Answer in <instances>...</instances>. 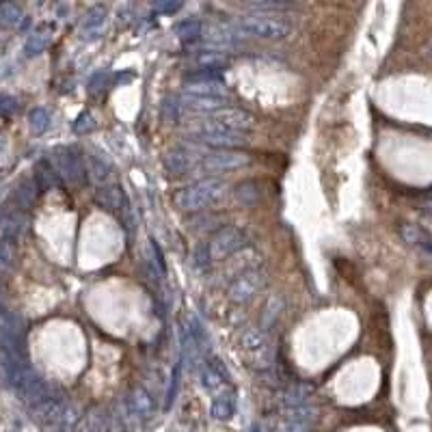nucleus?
Listing matches in <instances>:
<instances>
[{
	"instance_id": "2",
	"label": "nucleus",
	"mask_w": 432,
	"mask_h": 432,
	"mask_svg": "<svg viewBox=\"0 0 432 432\" xmlns=\"http://www.w3.org/2000/svg\"><path fill=\"white\" fill-rule=\"evenodd\" d=\"M240 350L244 361L255 369H268L274 363L277 350L264 329H247L240 335Z\"/></svg>"
},
{
	"instance_id": "11",
	"label": "nucleus",
	"mask_w": 432,
	"mask_h": 432,
	"mask_svg": "<svg viewBox=\"0 0 432 432\" xmlns=\"http://www.w3.org/2000/svg\"><path fill=\"white\" fill-rule=\"evenodd\" d=\"M95 201L97 206H102L110 212H119L122 216H126L128 219V214H130V203H128V197H126V192L122 186H117V184H102L100 188L95 190Z\"/></svg>"
},
{
	"instance_id": "16",
	"label": "nucleus",
	"mask_w": 432,
	"mask_h": 432,
	"mask_svg": "<svg viewBox=\"0 0 432 432\" xmlns=\"http://www.w3.org/2000/svg\"><path fill=\"white\" fill-rule=\"evenodd\" d=\"M24 320L17 316L15 311L0 305V338H11V340H22L24 335Z\"/></svg>"
},
{
	"instance_id": "4",
	"label": "nucleus",
	"mask_w": 432,
	"mask_h": 432,
	"mask_svg": "<svg viewBox=\"0 0 432 432\" xmlns=\"http://www.w3.org/2000/svg\"><path fill=\"white\" fill-rule=\"evenodd\" d=\"M238 31L242 35L262 37V39H283L290 35L292 26L281 17L272 15H244L238 19Z\"/></svg>"
},
{
	"instance_id": "23",
	"label": "nucleus",
	"mask_w": 432,
	"mask_h": 432,
	"mask_svg": "<svg viewBox=\"0 0 432 432\" xmlns=\"http://www.w3.org/2000/svg\"><path fill=\"white\" fill-rule=\"evenodd\" d=\"M233 197H235V201H238L240 206L251 208V206H258L260 203L262 192H260V188H258V184H255V182H242V184L235 186Z\"/></svg>"
},
{
	"instance_id": "26",
	"label": "nucleus",
	"mask_w": 432,
	"mask_h": 432,
	"mask_svg": "<svg viewBox=\"0 0 432 432\" xmlns=\"http://www.w3.org/2000/svg\"><path fill=\"white\" fill-rule=\"evenodd\" d=\"M52 42V33L46 28V31H35L28 39H26V46H24V54L26 56H37L42 54Z\"/></svg>"
},
{
	"instance_id": "33",
	"label": "nucleus",
	"mask_w": 432,
	"mask_h": 432,
	"mask_svg": "<svg viewBox=\"0 0 432 432\" xmlns=\"http://www.w3.org/2000/svg\"><path fill=\"white\" fill-rule=\"evenodd\" d=\"M197 63L201 67H214V69H221L225 63H227V56L221 54V52H203L197 56Z\"/></svg>"
},
{
	"instance_id": "38",
	"label": "nucleus",
	"mask_w": 432,
	"mask_h": 432,
	"mask_svg": "<svg viewBox=\"0 0 432 432\" xmlns=\"http://www.w3.org/2000/svg\"><path fill=\"white\" fill-rule=\"evenodd\" d=\"M95 126H97V124H95V119H93V115H91V113H83V115L76 119L74 130H76L78 134H85V132L95 130Z\"/></svg>"
},
{
	"instance_id": "13",
	"label": "nucleus",
	"mask_w": 432,
	"mask_h": 432,
	"mask_svg": "<svg viewBox=\"0 0 432 432\" xmlns=\"http://www.w3.org/2000/svg\"><path fill=\"white\" fill-rule=\"evenodd\" d=\"M128 406L132 410V415L141 417V419H149L156 413V402L151 398V394L143 387H134L128 396Z\"/></svg>"
},
{
	"instance_id": "40",
	"label": "nucleus",
	"mask_w": 432,
	"mask_h": 432,
	"mask_svg": "<svg viewBox=\"0 0 432 432\" xmlns=\"http://www.w3.org/2000/svg\"><path fill=\"white\" fill-rule=\"evenodd\" d=\"M192 260H194V264H197L199 268H206V266L210 264L208 244H201V247H197V251H194V255H192Z\"/></svg>"
},
{
	"instance_id": "34",
	"label": "nucleus",
	"mask_w": 432,
	"mask_h": 432,
	"mask_svg": "<svg viewBox=\"0 0 432 432\" xmlns=\"http://www.w3.org/2000/svg\"><path fill=\"white\" fill-rule=\"evenodd\" d=\"M180 379H182V363L175 365L173 369V376H171V383H169V389H167V402H165V408L169 410L175 396H178V389H180Z\"/></svg>"
},
{
	"instance_id": "10",
	"label": "nucleus",
	"mask_w": 432,
	"mask_h": 432,
	"mask_svg": "<svg viewBox=\"0 0 432 432\" xmlns=\"http://www.w3.org/2000/svg\"><path fill=\"white\" fill-rule=\"evenodd\" d=\"M210 119L214 124H219L223 128H229V130H238V132H247L253 128L255 119L249 110H242V108H235V106H221L210 113Z\"/></svg>"
},
{
	"instance_id": "31",
	"label": "nucleus",
	"mask_w": 432,
	"mask_h": 432,
	"mask_svg": "<svg viewBox=\"0 0 432 432\" xmlns=\"http://www.w3.org/2000/svg\"><path fill=\"white\" fill-rule=\"evenodd\" d=\"M28 126L35 134H44L50 126V113L44 106H37L28 113Z\"/></svg>"
},
{
	"instance_id": "6",
	"label": "nucleus",
	"mask_w": 432,
	"mask_h": 432,
	"mask_svg": "<svg viewBox=\"0 0 432 432\" xmlns=\"http://www.w3.org/2000/svg\"><path fill=\"white\" fill-rule=\"evenodd\" d=\"M65 406H67V400L52 391L48 398L31 406V417L48 432H58V424H61Z\"/></svg>"
},
{
	"instance_id": "32",
	"label": "nucleus",
	"mask_w": 432,
	"mask_h": 432,
	"mask_svg": "<svg viewBox=\"0 0 432 432\" xmlns=\"http://www.w3.org/2000/svg\"><path fill=\"white\" fill-rule=\"evenodd\" d=\"M19 19H22V11H19L13 3L0 5V22L7 24V26H17Z\"/></svg>"
},
{
	"instance_id": "22",
	"label": "nucleus",
	"mask_w": 432,
	"mask_h": 432,
	"mask_svg": "<svg viewBox=\"0 0 432 432\" xmlns=\"http://www.w3.org/2000/svg\"><path fill=\"white\" fill-rule=\"evenodd\" d=\"M33 180L39 188H54L58 186V175L50 160H39L33 171Z\"/></svg>"
},
{
	"instance_id": "7",
	"label": "nucleus",
	"mask_w": 432,
	"mask_h": 432,
	"mask_svg": "<svg viewBox=\"0 0 432 432\" xmlns=\"http://www.w3.org/2000/svg\"><path fill=\"white\" fill-rule=\"evenodd\" d=\"M242 247H244V231L227 225L216 231L214 238L208 242V255L210 260H225Z\"/></svg>"
},
{
	"instance_id": "21",
	"label": "nucleus",
	"mask_w": 432,
	"mask_h": 432,
	"mask_svg": "<svg viewBox=\"0 0 432 432\" xmlns=\"http://www.w3.org/2000/svg\"><path fill=\"white\" fill-rule=\"evenodd\" d=\"M192 167V158L180 147L171 149L167 156H165V169L171 173V175H184L188 169Z\"/></svg>"
},
{
	"instance_id": "12",
	"label": "nucleus",
	"mask_w": 432,
	"mask_h": 432,
	"mask_svg": "<svg viewBox=\"0 0 432 432\" xmlns=\"http://www.w3.org/2000/svg\"><path fill=\"white\" fill-rule=\"evenodd\" d=\"M26 227V212L17 206H9L0 214V240H15Z\"/></svg>"
},
{
	"instance_id": "9",
	"label": "nucleus",
	"mask_w": 432,
	"mask_h": 432,
	"mask_svg": "<svg viewBox=\"0 0 432 432\" xmlns=\"http://www.w3.org/2000/svg\"><path fill=\"white\" fill-rule=\"evenodd\" d=\"M264 283V274L260 268H253L247 272H240L229 285V299L233 303H247L249 299H253L258 290Z\"/></svg>"
},
{
	"instance_id": "19",
	"label": "nucleus",
	"mask_w": 432,
	"mask_h": 432,
	"mask_svg": "<svg viewBox=\"0 0 432 432\" xmlns=\"http://www.w3.org/2000/svg\"><path fill=\"white\" fill-rule=\"evenodd\" d=\"M37 194H39V186L35 184V180H22L13 192V206L28 212L37 201Z\"/></svg>"
},
{
	"instance_id": "8",
	"label": "nucleus",
	"mask_w": 432,
	"mask_h": 432,
	"mask_svg": "<svg viewBox=\"0 0 432 432\" xmlns=\"http://www.w3.org/2000/svg\"><path fill=\"white\" fill-rule=\"evenodd\" d=\"M197 134V139L206 145H212V147H238V145H244L247 143V136L238 130H229V128H223L219 124H214L212 119L203 122L199 132H194Z\"/></svg>"
},
{
	"instance_id": "25",
	"label": "nucleus",
	"mask_w": 432,
	"mask_h": 432,
	"mask_svg": "<svg viewBox=\"0 0 432 432\" xmlns=\"http://www.w3.org/2000/svg\"><path fill=\"white\" fill-rule=\"evenodd\" d=\"M87 171H89V175L91 178L97 182V184H104L106 180H108V175L113 173V169H110V163L104 158V156H97V153H91L89 156V160H87Z\"/></svg>"
},
{
	"instance_id": "24",
	"label": "nucleus",
	"mask_w": 432,
	"mask_h": 432,
	"mask_svg": "<svg viewBox=\"0 0 432 432\" xmlns=\"http://www.w3.org/2000/svg\"><path fill=\"white\" fill-rule=\"evenodd\" d=\"M309 396H311V387L305 385V383H297V385H292L283 391V406L294 408V406L307 404Z\"/></svg>"
},
{
	"instance_id": "27",
	"label": "nucleus",
	"mask_w": 432,
	"mask_h": 432,
	"mask_svg": "<svg viewBox=\"0 0 432 432\" xmlns=\"http://www.w3.org/2000/svg\"><path fill=\"white\" fill-rule=\"evenodd\" d=\"M81 432H110L108 415L104 413L102 408H93L91 413L87 415V419H85Z\"/></svg>"
},
{
	"instance_id": "29",
	"label": "nucleus",
	"mask_w": 432,
	"mask_h": 432,
	"mask_svg": "<svg viewBox=\"0 0 432 432\" xmlns=\"http://www.w3.org/2000/svg\"><path fill=\"white\" fill-rule=\"evenodd\" d=\"M15 240H0V274H9L15 266Z\"/></svg>"
},
{
	"instance_id": "41",
	"label": "nucleus",
	"mask_w": 432,
	"mask_h": 432,
	"mask_svg": "<svg viewBox=\"0 0 432 432\" xmlns=\"http://www.w3.org/2000/svg\"><path fill=\"white\" fill-rule=\"evenodd\" d=\"M270 3H277V5H285V3H292V0H270Z\"/></svg>"
},
{
	"instance_id": "18",
	"label": "nucleus",
	"mask_w": 432,
	"mask_h": 432,
	"mask_svg": "<svg viewBox=\"0 0 432 432\" xmlns=\"http://www.w3.org/2000/svg\"><path fill=\"white\" fill-rule=\"evenodd\" d=\"M210 413H212L214 419H219V422H227V419L233 417V413H235V394L231 389L223 391V394H219L214 398Z\"/></svg>"
},
{
	"instance_id": "36",
	"label": "nucleus",
	"mask_w": 432,
	"mask_h": 432,
	"mask_svg": "<svg viewBox=\"0 0 432 432\" xmlns=\"http://www.w3.org/2000/svg\"><path fill=\"white\" fill-rule=\"evenodd\" d=\"M223 72L221 69H214V67H199L197 72H190L186 81L192 83V81H221Z\"/></svg>"
},
{
	"instance_id": "37",
	"label": "nucleus",
	"mask_w": 432,
	"mask_h": 432,
	"mask_svg": "<svg viewBox=\"0 0 432 432\" xmlns=\"http://www.w3.org/2000/svg\"><path fill=\"white\" fill-rule=\"evenodd\" d=\"M19 110V102L15 100L13 95H7V93H0V115L5 117H11Z\"/></svg>"
},
{
	"instance_id": "20",
	"label": "nucleus",
	"mask_w": 432,
	"mask_h": 432,
	"mask_svg": "<svg viewBox=\"0 0 432 432\" xmlns=\"http://www.w3.org/2000/svg\"><path fill=\"white\" fill-rule=\"evenodd\" d=\"M104 19H106V9L104 7H93L91 11H87L83 24H81L83 37L93 39V37L100 35V31L104 26Z\"/></svg>"
},
{
	"instance_id": "30",
	"label": "nucleus",
	"mask_w": 432,
	"mask_h": 432,
	"mask_svg": "<svg viewBox=\"0 0 432 432\" xmlns=\"http://www.w3.org/2000/svg\"><path fill=\"white\" fill-rule=\"evenodd\" d=\"M281 311H283V299L281 297H270L264 305V311H262V329L266 331L268 326H272L274 322H277Z\"/></svg>"
},
{
	"instance_id": "39",
	"label": "nucleus",
	"mask_w": 432,
	"mask_h": 432,
	"mask_svg": "<svg viewBox=\"0 0 432 432\" xmlns=\"http://www.w3.org/2000/svg\"><path fill=\"white\" fill-rule=\"evenodd\" d=\"M182 5H184V0H153L156 11H160V13H175Z\"/></svg>"
},
{
	"instance_id": "15",
	"label": "nucleus",
	"mask_w": 432,
	"mask_h": 432,
	"mask_svg": "<svg viewBox=\"0 0 432 432\" xmlns=\"http://www.w3.org/2000/svg\"><path fill=\"white\" fill-rule=\"evenodd\" d=\"M225 383H227V367L219 359L208 361L206 367L201 369V385L208 391H219L225 387Z\"/></svg>"
},
{
	"instance_id": "3",
	"label": "nucleus",
	"mask_w": 432,
	"mask_h": 432,
	"mask_svg": "<svg viewBox=\"0 0 432 432\" xmlns=\"http://www.w3.org/2000/svg\"><path fill=\"white\" fill-rule=\"evenodd\" d=\"M58 175V180L72 186H83L87 180V163L76 147H56L48 158Z\"/></svg>"
},
{
	"instance_id": "35",
	"label": "nucleus",
	"mask_w": 432,
	"mask_h": 432,
	"mask_svg": "<svg viewBox=\"0 0 432 432\" xmlns=\"http://www.w3.org/2000/svg\"><path fill=\"white\" fill-rule=\"evenodd\" d=\"M182 108H184V104H182L180 97H173V95L167 97L165 104H163V115H165V119H169V122L178 119L180 113H182Z\"/></svg>"
},
{
	"instance_id": "28",
	"label": "nucleus",
	"mask_w": 432,
	"mask_h": 432,
	"mask_svg": "<svg viewBox=\"0 0 432 432\" xmlns=\"http://www.w3.org/2000/svg\"><path fill=\"white\" fill-rule=\"evenodd\" d=\"M203 33V26L199 19H184V22H180L178 26H175V35H178L184 44H192L197 42V39L201 37Z\"/></svg>"
},
{
	"instance_id": "5",
	"label": "nucleus",
	"mask_w": 432,
	"mask_h": 432,
	"mask_svg": "<svg viewBox=\"0 0 432 432\" xmlns=\"http://www.w3.org/2000/svg\"><path fill=\"white\" fill-rule=\"evenodd\" d=\"M251 165V156L247 151H231V149H221V151H212L201 158V169L210 175H219V173H231Z\"/></svg>"
},
{
	"instance_id": "14",
	"label": "nucleus",
	"mask_w": 432,
	"mask_h": 432,
	"mask_svg": "<svg viewBox=\"0 0 432 432\" xmlns=\"http://www.w3.org/2000/svg\"><path fill=\"white\" fill-rule=\"evenodd\" d=\"M184 95H190V97H219V100H225L227 87L221 81H192V83L186 81Z\"/></svg>"
},
{
	"instance_id": "1",
	"label": "nucleus",
	"mask_w": 432,
	"mask_h": 432,
	"mask_svg": "<svg viewBox=\"0 0 432 432\" xmlns=\"http://www.w3.org/2000/svg\"><path fill=\"white\" fill-rule=\"evenodd\" d=\"M227 192H229V184L223 178H206L194 182L192 186L178 190L173 201L184 212H197L223 199Z\"/></svg>"
},
{
	"instance_id": "17",
	"label": "nucleus",
	"mask_w": 432,
	"mask_h": 432,
	"mask_svg": "<svg viewBox=\"0 0 432 432\" xmlns=\"http://www.w3.org/2000/svg\"><path fill=\"white\" fill-rule=\"evenodd\" d=\"M398 229H400V235H402L404 242L413 244L417 249H424V251H430V233H428V229H424L417 223H400Z\"/></svg>"
}]
</instances>
